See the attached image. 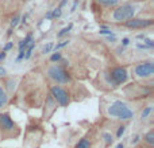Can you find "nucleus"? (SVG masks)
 <instances>
[{
  "instance_id": "nucleus-1",
  "label": "nucleus",
  "mask_w": 154,
  "mask_h": 148,
  "mask_svg": "<svg viewBox=\"0 0 154 148\" xmlns=\"http://www.w3.org/2000/svg\"><path fill=\"white\" fill-rule=\"evenodd\" d=\"M106 116L111 120H115V121L126 123L134 119L135 109L131 106V104L123 100H112L106 106Z\"/></svg>"
},
{
  "instance_id": "nucleus-2",
  "label": "nucleus",
  "mask_w": 154,
  "mask_h": 148,
  "mask_svg": "<svg viewBox=\"0 0 154 148\" xmlns=\"http://www.w3.org/2000/svg\"><path fill=\"white\" fill-rule=\"evenodd\" d=\"M104 77H106V84L111 89H116V87L122 86L123 84H126L128 81L130 73L123 66H115L111 67L108 72L104 74Z\"/></svg>"
},
{
  "instance_id": "nucleus-3",
  "label": "nucleus",
  "mask_w": 154,
  "mask_h": 148,
  "mask_svg": "<svg viewBox=\"0 0 154 148\" xmlns=\"http://www.w3.org/2000/svg\"><path fill=\"white\" fill-rule=\"evenodd\" d=\"M139 11V7L135 3H126L119 7H116L111 12V19L116 23H125L130 19L135 18L137 12Z\"/></svg>"
},
{
  "instance_id": "nucleus-4",
  "label": "nucleus",
  "mask_w": 154,
  "mask_h": 148,
  "mask_svg": "<svg viewBox=\"0 0 154 148\" xmlns=\"http://www.w3.org/2000/svg\"><path fill=\"white\" fill-rule=\"evenodd\" d=\"M46 75L49 79L53 81V84L57 85H68L72 78H70V74L68 73V70L65 69V66H62L61 64H53L46 69Z\"/></svg>"
},
{
  "instance_id": "nucleus-5",
  "label": "nucleus",
  "mask_w": 154,
  "mask_h": 148,
  "mask_svg": "<svg viewBox=\"0 0 154 148\" xmlns=\"http://www.w3.org/2000/svg\"><path fill=\"white\" fill-rule=\"evenodd\" d=\"M18 125L14 123L8 113L0 112V136L3 138H14L18 135Z\"/></svg>"
},
{
  "instance_id": "nucleus-6",
  "label": "nucleus",
  "mask_w": 154,
  "mask_h": 148,
  "mask_svg": "<svg viewBox=\"0 0 154 148\" xmlns=\"http://www.w3.org/2000/svg\"><path fill=\"white\" fill-rule=\"evenodd\" d=\"M49 94L53 97V100L56 101L58 106L65 108V106H68L70 104V94L62 85H57V84L50 85V87H49Z\"/></svg>"
},
{
  "instance_id": "nucleus-7",
  "label": "nucleus",
  "mask_w": 154,
  "mask_h": 148,
  "mask_svg": "<svg viewBox=\"0 0 154 148\" xmlns=\"http://www.w3.org/2000/svg\"><path fill=\"white\" fill-rule=\"evenodd\" d=\"M154 74V62L153 61H141L134 65L133 75L138 79H149Z\"/></svg>"
},
{
  "instance_id": "nucleus-8",
  "label": "nucleus",
  "mask_w": 154,
  "mask_h": 148,
  "mask_svg": "<svg viewBox=\"0 0 154 148\" xmlns=\"http://www.w3.org/2000/svg\"><path fill=\"white\" fill-rule=\"evenodd\" d=\"M154 20L153 19H145V18H133L130 20L125 22V26L127 28H133V30H141V28H146V27L153 26Z\"/></svg>"
},
{
  "instance_id": "nucleus-9",
  "label": "nucleus",
  "mask_w": 154,
  "mask_h": 148,
  "mask_svg": "<svg viewBox=\"0 0 154 148\" xmlns=\"http://www.w3.org/2000/svg\"><path fill=\"white\" fill-rule=\"evenodd\" d=\"M46 109H49L48 112L45 113V119H49V117L51 116V114L56 112V109H57V102L53 100V97H51L50 94H48L46 96V101H45V111Z\"/></svg>"
},
{
  "instance_id": "nucleus-10",
  "label": "nucleus",
  "mask_w": 154,
  "mask_h": 148,
  "mask_svg": "<svg viewBox=\"0 0 154 148\" xmlns=\"http://www.w3.org/2000/svg\"><path fill=\"white\" fill-rule=\"evenodd\" d=\"M10 104V94L5 92L3 82H0V112H3Z\"/></svg>"
},
{
  "instance_id": "nucleus-11",
  "label": "nucleus",
  "mask_w": 154,
  "mask_h": 148,
  "mask_svg": "<svg viewBox=\"0 0 154 148\" xmlns=\"http://www.w3.org/2000/svg\"><path fill=\"white\" fill-rule=\"evenodd\" d=\"M141 143L143 144L145 147H152V148H154V129H153V128H150V129L147 131V132L145 133L143 136H142Z\"/></svg>"
},
{
  "instance_id": "nucleus-12",
  "label": "nucleus",
  "mask_w": 154,
  "mask_h": 148,
  "mask_svg": "<svg viewBox=\"0 0 154 148\" xmlns=\"http://www.w3.org/2000/svg\"><path fill=\"white\" fill-rule=\"evenodd\" d=\"M3 86H4V89H5V92L8 93V94H12L14 93V90H15V87H16V79H14V78H7L4 82H3Z\"/></svg>"
},
{
  "instance_id": "nucleus-13",
  "label": "nucleus",
  "mask_w": 154,
  "mask_h": 148,
  "mask_svg": "<svg viewBox=\"0 0 154 148\" xmlns=\"http://www.w3.org/2000/svg\"><path fill=\"white\" fill-rule=\"evenodd\" d=\"M99 5L101 7H106V8H111V7H115V5L119 4L120 0H96Z\"/></svg>"
},
{
  "instance_id": "nucleus-14",
  "label": "nucleus",
  "mask_w": 154,
  "mask_h": 148,
  "mask_svg": "<svg viewBox=\"0 0 154 148\" xmlns=\"http://www.w3.org/2000/svg\"><path fill=\"white\" fill-rule=\"evenodd\" d=\"M152 111H153V106L152 105L145 106V108L142 109L141 114H139V120H141V121H145L147 117H150V114H152Z\"/></svg>"
},
{
  "instance_id": "nucleus-15",
  "label": "nucleus",
  "mask_w": 154,
  "mask_h": 148,
  "mask_svg": "<svg viewBox=\"0 0 154 148\" xmlns=\"http://www.w3.org/2000/svg\"><path fill=\"white\" fill-rule=\"evenodd\" d=\"M75 148H92V144H91V140L88 138H81L76 143Z\"/></svg>"
},
{
  "instance_id": "nucleus-16",
  "label": "nucleus",
  "mask_w": 154,
  "mask_h": 148,
  "mask_svg": "<svg viewBox=\"0 0 154 148\" xmlns=\"http://www.w3.org/2000/svg\"><path fill=\"white\" fill-rule=\"evenodd\" d=\"M101 138H103V141L106 143L107 147H109L112 143H114V136H112L111 132H103L101 133Z\"/></svg>"
},
{
  "instance_id": "nucleus-17",
  "label": "nucleus",
  "mask_w": 154,
  "mask_h": 148,
  "mask_svg": "<svg viewBox=\"0 0 154 148\" xmlns=\"http://www.w3.org/2000/svg\"><path fill=\"white\" fill-rule=\"evenodd\" d=\"M34 47H35V42L30 43L29 47L26 49V51H24V57H23V61H29L30 58H31L32 55V51H34Z\"/></svg>"
},
{
  "instance_id": "nucleus-18",
  "label": "nucleus",
  "mask_w": 154,
  "mask_h": 148,
  "mask_svg": "<svg viewBox=\"0 0 154 148\" xmlns=\"http://www.w3.org/2000/svg\"><path fill=\"white\" fill-rule=\"evenodd\" d=\"M53 47H54V43H53V42H48V43H46V45L42 47L41 53H42L43 55H46V54H50L51 51H53Z\"/></svg>"
},
{
  "instance_id": "nucleus-19",
  "label": "nucleus",
  "mask_w": 154,
  "mask_h": 148,
  "mask_svg": "<svg viewBox=\"0 0 154 148\" xmlns=\"http://www.w3.org/2000/svg\"><path fill=\"white\" fill-rule=\"evenodd\" d=\"M72 27H73V24L70 23L69 26H66V27H64V28L61 30V31L58 32V34H57V38H58V39H61V38H64L65 35H68L70 32V30H72Z\"/></svg>"
},
{
  "instance_id": "nucleus-20",
  "label": "nucleus",
  "mask_w": 154,
  "mask_h": 148,
  "mask_svg": "<svg viewBox=\"0 0 154 148\" xmlns=\"http://www.w3.org/2000/svg\"><path fill=\"white\" fill-rule=\"evenodd\" d=\"M61 59H62V55H61L60 51H54V53L50 55V62L51 64H58Z\"/></svg>"
},
{
  "instance_id": "nucleus-21",
  "label": "nucleus",
  "mask_w": 154,
  "mask_h": 148,
  "mask_svg": "<svg viewBox=\"0 0 154 148\" xmlns=\"http://www.w3.org/2000/svg\"><path fill=\"white\" fill-rule=\"evenodd\" d=\"M69 45V40L68 39H64V40H61L60 43H57V45H54V47H53V50L54 51H60L62 47H65V46H68Z\"/></svg>"
},
{
  "instance_id": "nucleus-22",
  "label": "nucleus",
  "mask_w": 154,
  "mask_h": 148,
  "mask_svg": "<svg viewBox=\"0 0 154 148\" xmlns=\"http://www.w3.org/2000/svg\"><path fill=\"white\" fill-rule=\"evenodd\" d=\"M99 34L100 35H112V31H111V28H108L107 26H100V28H99Z\"/></svg>"
},
{
  "instance_id": "nucleus-23",
  "label": "nucleus",
  "mask_w": 154,
  "mask_h": 148,
  "mask_svg": "<svg viewBox=\"0 0 154 148\" xmlns=\"http://www.w3.org/2000/svg\"><path fill=\"white\" fill-rule=\"evenodd\" d=\"M20 22V16L19 15H15V16H12V19H11V22H10V28H15L16 26H18V23Z\"/></svg>"
},
{
  "instance_id": "nucleus-24",
  "label": "nucleus",
  "mask_w": 154,
  "mask_h": 148,
  "mask_svg": "<svg viewBox=\"0 0 154 148\" xmlns=\"http://www.w3.org/2000/svg\"><path fill=\"white\" fill-rule=\"evenodd\" d=\"M61 15H62V8L61 7H57V8H54V10H51V16H53V19L60 18Z\"/></svg>"
},
{
  "instance_id": "nucleus-25",
  "label": "nucleus",
  "mask_w": 154,
  "mask_h": 148,
  "mask_svg": "<svg viewBox=\"0 0 154 148\" xmlns=\"http://www.w3.org/2000/svg\"><path fill=\"white\" fill-rule=\"evenodd\" d=\"M125 132H126V125L123 124V125H120L119 128H118V132H116V139H120L123 135H125Z\"/></svg>"
},
{
  "instance_id": "nucleus-26",
  "label": "nucleus",
  "mask_w": 154,
  "mask_h": 148,
  "mask_svg": "<svg viewBox=\"0 0 154 148\" xmlns=\"http://www.w3.org/2000/svg\"><path fill=\"white\" fill-rule=\"evenodd\" d=\"M12 47H14V42H8L7 45H5L4 47H3V51H5V53H8V51H10Z\"/></svg>"
},
{
  "instance_id": "nucleus-27",
  "label": "nucleus",
  "mask_w": 154,
  "mask_h": 148,
  "mask_svg": "<svg viewBox=\"0 0 154 148\" xmlns=\"http://www.w3.org/2000/svg\"><path fill=\"white\" fill-rule=\"evenodd\" d=\"M130 45V39H128V38H123L122 39V46L123 47H126V46H128Z\"/></svg>"
},
{
  "instance_id": "nucleus-28",
  "label": "nucleus",
  "mask_w": 154,
  "mask_h": 148,
  "mask_svg": "<svg viewBox=\"0 0 154 148\" xmlns=\"http://www.w3.org/2000/svg\"><path fill=\"white\" fill-rule=\"evenodd\" d=\"M5 75H7V70H5V67H3L0 65V77H5Z\"/></svg>"
},
{
  "instance_id": "nucleus-29",
  "label": "nucleus",
  "mask_w": 154,
  "mask_h": 148,
  "mask_svg": "<svg viewBox=\"0 0 154 148\" xmlns=\"http://www.w3.org/2000/svg\"><path fill=\"white\" fill-rule=\"evenodd\" d=\"M45 19H48V20H51V19H53V16H51V10L46 12V15H45Z\"/></svg>"
},
{
  "instance_id": "nucleus-30",
  "label": "nucleus",
  "mask_w": 154,
  "mask_h": 148,
  "mask_svg": "<svg viewBox=\"0 0 154 148\" xmlns=\"http://www.w3.org/2000/svg\"><path fill=\"white\" fill-rule=\"evenodd\" d=\"M5 57H7V53L2 50V53H0V62H2V61H4V59H5Z\"/></svg>"
},
{
  "instance_id": "nucleus-31",
  "label": "nucleus",
  "mask_w": 154,
  "mask_h": 148,
  "mask_svg": "<svg viewBox=\"0 0 154 148\" xmlns=\"http://www.w3.org/2000/svg\"><path fill=\"white\" fill-rule=\"evenodd\" d=\"M77 4H79V0H75V3H73V7H72V10H70V12H75L76 8H77Z\"/></svg>"
},
{
  "instance_id": "nucleus-32",
  "label": "nucleus",
  "mask_w": 154,
  "mask_h": 148,
  "mask_svg": "<svg viewBox=\"0 0 154 148\" xmlns=\"http://www.w3.org/2000/svg\"><path fill=\"white\" fill-rule=\"evenodd\" d=\"M116 148H125V144H123V143H119V144L116 146Z\"/></svg>"
},
{
  "instance_id": "nucleus-33",
  "label": "nucleus",
  "mask_w": 154,
  "mask_h": 148,
  "mask_svg": "<svg viewBox=\"0 0 154 148\" xmlns=\"http://www.w3.org/2000/svg\"><path fill=\"white\" fill-rule=\"evenodd\" d=\"M145 148H152V147H145Z\"/></svg>"
},
{
  "instance_id": "nucleus-34",
  "label": "nucleus",
  "mask_w": 154,
  "mask_h": 148,
  "mask_svg": "<svg viewBox=\"0 0 154 148\" xmlns=\"http://www.w3.org/2000/svg\"><path fill=\"white\" fill-rule=\"evenodd\" d=\"M0 140H2V136H0Z\"/></svg>"
}]
</instances>
